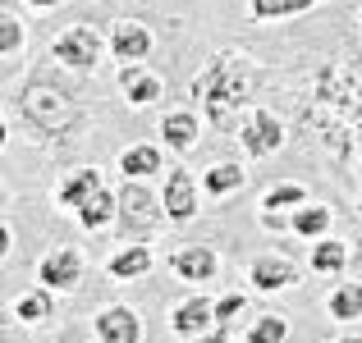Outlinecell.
Masks as SVG:
<instances>
[{
    "mask_svg": "<svg viewBox=\"0 0 362 343\" xmlns=\"http://www.w3.org/2000/svg\"><path fill=\"white\" fill-rule=\"evenodd\" d=\"M106 270H110V279H138V275L151 270V247L147 243H129L124 252H115L106 261Z\"/></svg>",
    "mask_w": 362,
    "mask_h": 343,
    "instance_id": "20",
    "label": "cell"
},
{
    "mask_svg": "<svg viewBox=\"0 0 362 343\" xmlns=\"http://www.w3.org/2000/svg\"><path fill=\"white\" fill-rule=\"evenodd\" d=\"M243 183H247V174L234 160H221V165L202 169V193H211V197H234V193H243Z\"/></svg>",
    "mask_w": 362,
    "mask_h": 343,
    "instance_id": "19",
    "label": "cell"
},
{
    "mask_svg": "<svg viewBox=\"0 0 362 343\" xmlns=\"http://www.w3.org/2000/svg\"><path fill=\"white\" fill-rule=\"evenodd\" d=\"M326 5V0H247V14L271 23V18H293V14H308V9Z\"/></svg>",
    "mask_w": 362,
    "mask_h": 343,
    "instance_id": "23",
    "label": "cell"
},
{
    "mask_svg": "<svg viewBox=\"0 0 362 343\" xmlns=\"http://www.w3.org/2000/svg\"><path fill=\"white\" fill-rule=\"evenodd\" d=\"M33 9H55V5H64V0H28Z\"/></svg>",
    "mask_w": 362,
    "mask_h": 343,
    "instance_id": "30",
    "label": "cell"
},
{
    "mask_svg": "<svg viewBox=\"0 0 362 343\" xmlns=\"http://www.w3.org/2000/svg\"><path fill=\"white\" fill-rule=\"evenodd\" d=\"M156 169H165V156H160L156 142H133V147L119 151V174L124 179H151Z\"/></svg>",
    "mask_w": 362,
    "mask_h": 343,
    "instance_id": "15",
    "label": "cell"
},
{
    "mask_svg": "<svg viewBox=\"0 0 362 343\" xmlns=\"http://www.w3.org/2000/svg\"><path fill=\"white\" fill-rule=\"evenodd\" d=\"M247 92H252V69H247L243 55H216L206 64V73L197 78V101H202L206 119L216 128L234 119V110L247 101Z\"/></svg>",
    "mask_w": 362,
    "mask_h": 343,
    "instance_id": "2",
    "label": "cell"
},
{
    "mask_svg": "<svg viewBox=\"0 0 362 343\" xmlns=\"http://www.w3.org/2000/svg\"><path fill=\"white\" fill-rule=\"evenodd\" d=\"M110 55L124 64H138L151 55V32L138 23V18H119L115 28H110Z\"/></svg>",
    "mask_w": 362,
    "mask_h": 343,
    "instance_id": "10",
    "label": "cell"
},
{
    "mask_svg": "<svg viewBox=\"0 0 362 343\" xmlns=\"http://www.w3.org/2000/svg\"><path fill=\"white\" fill-rule=\"evenodd\" d=\"M243 339L247 343H284V339H289V320L275 316V311H266V316L252 320V330H247Z\"/></svg>",
    "mask_w": 362,
    "mask_h": 343,
    "instance_id": "27",
    "label": "cell"
},
{
    "mask_svg": "<svg viewBox=\"0 0 362 343\" xmlns=\"http://www.w3.org/2000/svg\"><path fill=\"white\" fill-rule=\"evenodd\" d=\"M97 188H101V169H74V174H64L60 183H55V202H60L64 211H78Z\"/></svg>",
    "mask_w": 362,
    "mask_h": 343,
    "instance_id": "16",
    "label": "cell"
},
{
    "mask_svg": "<svg viewBox=\"0 0 362 343\" xmlns=\"http://www.w3.org/2000/svg\"><path fill=\"white\" fill-rule=\"evenodd\" d=\"M18 51H23V23H18L14 9H0V60L18 64Z\"/></svg>",
    "mask_w": 362,
    "mask_h": 343,
    "instance_id": "26",
    "label": "cell"
},
{
    "mask_svg": "<svg viewBox=\"0 0 362 343\" xmlns=\"http://www.w3.org/2000/svg\"><path fill=\"white\" fill-rule=\"evenodd\" d=\"M289 229L298 238H326L330 234V206H303V211H293V220H289Z\"/></svg>",
    "mask_w": 362,
    "mask_h": 343,
    "instance_id": "24",
    "label": "cell"
},
{
    "mask_svg": "<svg viewBox=\"0 0 362 343\" xmlns=\"http://www.w3.org/2000/svg\"><path fill=\"white\" fill-rule=\"evenodd\" d=\"M197 179L188 169H170V183H165V220L188 224L197 215Z\"/></svg>",
    "mask_w": 362,
    "mask_h": 343,
    "instance_id": "8",
    "label": "cell"
},
{
    "mask_svg": "<svg viewBox=\"0 0 362 343\" xmlns=\"http://www.w3.org/2000/svg\"><path fill=\"white\" fill-rule=\"evenodd\" d=\"M312 270L317 275H344L349 270V247L330 234L317 238V243H312Z\"/></svg>",
    "mask_w": 362,
    "mask_h": 343,
    "instance_id": "22",
    "label": "cell"
},
{
    "mask_svg": "<svg viewBox=\"0 0 362 343\" xmlns=\"http://www.w3.org/2000/svg\"><path fill=\"white\" fill-rule=\"evenodd\" d=\"M60 343H88V339H78V335H64ZM97 343H101V339H97Z\"/></svg>",
    "mask_w": 362,
    "mask_h": 343,
    "instance_id": "31",
    "label": "cell"
},
{
    "mask_svg": "<svg viewBox=\"0 0 362 343\" xmlns=\"http://www.w3.org/2000/svg\"><path fill=\"white\" fill-rule=\"evenodd\" d=\"M160 215H165V197H151V188H142V179H129V183L119 188V229L129 238H142L151 234V229L160 224Z\"/></svg>",
    "mask_w": 362,
    "mask_h": 343,
    "instance_id": "4",
    "label": "cell"
},
{
    "mask_svg": "<svg viewBox=\"0 0 362 343\" xmlns=\"http://www.w3.org/2000/svg\"><path fill=\"white\" fill-rule=\"evenodd\" d=\"M326 311H330V320H344V325L362 320V284H358V279H344V284H339V289L326 298Z\"/></svg>",
    "mask_w": 362,
    "mask_h": 343,
    "instance_id": "21",
    "label": "cell"
},
{
    "mask_svg": "<svg viewBox=\"0 0 362 343\" xmlns=\"http://www.w3.org/2000/svg\"><path fill=\"white\" fill-rule=\"evenodd\" d=\"M160 142H165L170 151H193L197 147V114L193 110H170L165 119H160Z\"/></svg>",
    "mask_w": 362,
    "mask_h": 343,
    "instance_id": "17",
    "label": "cell"
},
{
    "mask_svg": "<svg viewBox=\"0 0 362 343\" xmlns=\"http://www.w3.org/2000/svg\"><path fill=\"white\" fill-rule=\"evenodd\" d=\"M18 114L37 133H51V138H74L83 128V106L55 78H28L18 92Z\"/></svg>",
    "mask_w": 362,
    "mask_h": 343,
    "instance_id": "1",
    "label": "cell"
},
{
    "mask_svg": "<svg viewBox=\"0 0 362 343\" xmlns=\"http://www.w3.org/2000/svg\"><path fill=\"white\" fill-rule=\"evenodd\" d=\"M216 302L211 298H188V302H179L175 307V316H170V330H175L179 339H197V335H206V330H216Z\"/></svg>",
    "mask_w": 362,
    "mask_h": 343,
    "instance_id": "11",
    "label": "cell"
},
{
    "mask_svg": "<svg viewBox=\"0 0 362 343\" xmlns=\"http://www.w3.org/2000/svg\"><path fill=\"white\" fill-rule=\"evenodd\" d=\"M339 343H362V339H354V335H349V339H339Z\"/></svg>",
    "mask_w": 362,
    "mask_h": 343,
    "instance_id": "32",
    "label": "cell"
},
{
    "mask_svg": "<svg viewBox=\"0 0 362 343\" xmlns=\"http://www.w3.org/2000/svg\"><path fill=\"white\" fill-rule=\"evenodd\" d=\"M101 51H106V37H101L97 28H88V23L64 28V32L51 42V60L64 64V69H74V73H92L97 60H101Z\"/></svg>",
    "mask_w": 362,
    "mask_h": 343,
    "instance_id": "3",
    "label": "cell"
},
{
    "mask_svg": "<svg viewBox=\"0 0 362 343\" xmlns=\"http://www.w3.org/2000/svg\"><path fill=\"white\" fill-rule=\"evenodd\" d=\"M234 311H243V293H230L225 302H216V316H221V320H230Z\"/></svg>",
    "mask_w": 362,
    "mask_h": 343,
    "instance_id": "28",
    "label": "cell"
},
{
    "mask_svg": "<svg viewBox=\"0 0 362 343\" xmlns=\"http://www.w3.org/2000/svg\"><path fill=\"white\" fill-rule=\"evenodd\" d=\"M51 293H55V289H46V284H42V289H23L14 302H9V316L23 320V325H42L46 316H55Z\"/></svg>",
    "mask_w": 362,
    "mask_h": 343,
    "instance_id": "18",
    "label": "cell"
},
{
    "mask_svg": "<svg viewBox=\"0 0 362 343\" xmlns=\"http://www.w3.org/2000/svg\"><path fill=\"white\" fill-rule=\"evenodd\" d=\"M303 202H308V188H303V183H275V188H266L262 211L266 215H280V211H298Z\"/></svg>",
    "mask_w": 362,
    "mask_h": 343,
    "instance_id": "25",
    "label": "cell"
},
{
    "mask_svg": "<svg viewBox=\"0 0 362 343\" xmlns=\"http://www.w3.org/2000/svg\"><path fill=\"white\" fill-rule=\"evenodd\" d=\"M170 270H175L179 279L206 284V279H216V270H221V256H216L206 243H193V247H179V252L170 256Z\"/></svg>",
    "mask_w": 362,
    "mask_h": 343,
    "instance_id": "12",
    "label": "cell"
},
{
    "mask_svg": "<svg viewBox=\"0 0 362 343\" xmlns=\"http://www.w3.org/2000/svg\"><path fill=\"white\" fill-rule=\"evenodd\" d=\"M239 142L252 151V156H271V151L284 147V124L275 119L271 110H252V114L239 124Z\"/></svg>",
    "mask_w": 362,
    "mask_h": 343,
    "instance_id": "6",
    "label": "cell"
},
{
    "mask_svg": "<svg viewBox=\"0 0 362 343\" xmlns=\"http://www.w3.org/2000/svg\"><path fill=\"white\" fill-rule=\"evenodd\" d=\"M74 215H78V224L88 229V234H97V229H106L110 220H119V193H110V188L101 183Z\"/></svg>",
    "mask_w": 362,
    "mask_h": 343,
    "instance_id": "14",
    "label": "cell"
},
{
    "mask_svg": "<svg viewBox=\"0 0 362 343\" xmlns=\"http://www.w3.org/2000/svg\"><path fill=\"white\" fill-rule=\"evenodd\" d=\"M184 343H230V335H225V330H206V335H197V339H184Z\"/></svg>",
    "mask_w": 362,
    "mask_h": 343,
    "instance_id": "29",
    "label": "cell"
},
{
    "mask_svg": "<svg viewBox=\"0 0 362 343\" xmlns=\"http://www.w3.org/2000/svg\"><path fill=\"white\" fill-rule=\"evenodd\" d=\"M92 335L101 343H142V320L133 307H101L92 320Z\"/></svg>",
    "mask_w": 362,
    "mask_h": 343,
    "instance_id": "7",
    "label": "cell"
},
{
    "mask_svg": "<svg viewBox=\"0 0 362 343\" xmlns=\"http://www.w3.org/2000/svg\"><path fill=\"white\" fill-rule=\"evenodd\" d=\"M83 270H88V261H83L78 247H55L51 256H42V265H37V284H46V289L55 293H74L83 279Z\"/></svg>",
    "mask_w": 362,
    "mask_h": 343,
    "instance_id": "5",
    "label": "cell"
},
{
    "mask_svg": "<svg viewBox=\"0 0 362 343\" xmlns=\"http://www.w3.org/2000/svg\"><path fill=\"white\" fill-rule=\"evenodd\" d=\"M247 279L262 293H280V289H289V284H298V265H293L289 256H257V261L247 265Z\"/></svg>",
    "mask_w": 362,
    "mask_h": 343,
    "instance_id": "13",
    "label": "cell"
},
{
    "mask_svg": "<svg viewBox=\"0 0 362 343\" xmlns=\"http://www.w3.org/2000/svg\"><path fill=\"white\" fill-rule=\"evenodd\" d=\"M119 92H124V101L129 106H156L160 97H165V83H160V73H151L147 64H124V73H119Z\"/></svg>",
    "mask_w": 362,
    "mask_h": 343,
    "instance_id": "9",
    "label": "cell"
}]
</instances>
